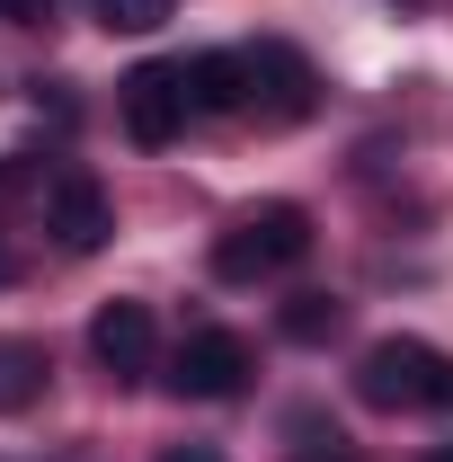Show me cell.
Instances as JSON below:
<instances>
[{
    "mask_svg": "<svg viewBox=\"0 0 453 462\" xmlns=\"http://www.w3.org/2000/svg\"><path fill=\"white\" fill-rule=\"evenodd\" d=\"M436 409H453V365H445V383H436Z\"/></svg>",
    "mask_w": 453,
    "mask_h": 462,
    "instance_id": "cell-15",
    "label": "cell"
},
{
    "mask_svg": "<svg viewBox=\"0 0 453 462\" xmlns=\"http://www.w3.org/2000/svg\"><path fill=\"white\" fill-rule=\"evenodd\" d=\"M249 107H267L276 125L311 116V62L293 45H249Z\"/></svg>",
    "mask_w": 453,
    "mask_h": 462,
    "instance_id": "cell-7",
    "label": "cell"
},
{
    "mask_svg": "<svg viewBox=\"0 0 453 462\" xmlns=\"http://www.w3.org/2000/svg\"><path fill=\"white\" fill-rule=\"evenodd\" d=\"M427 462H453V445H436V454H427Z\"/></svg>",
    "mask_w": 453,
    "mask_h": 462,
    "instance_id": "cell-16",
    "label": "cell"
},
{
    "mask_svg": "<svg viewBox=\"0 0 453 462\" xmlns=\"http://www.w3.org/2000/svg\"><path fill=\"white\" fill-rule=\"evenodd\" d=\"M45 223H54V240L71 249V258L107 249V231H116V214H107V187H98L89 170H62V178H54V214H45Z\"/></svg>",
    "mask_w": 453,
    "mask_h": 462,
    "instance_id": "cell-6",
    "label": "cell"
},
{
    "mask_svg": "<svg viewBox=\"0 0 453 462\" xmlns=\"http://www.w3.org/2000/svg\"><path fill=\"white\" fill-rule=\"evenodd\" d=\"M329 329H338V302H329V293H293V302H284V338H329Z\"/></svg>",
    "mask_w": 453,
    "mask_h": 462,
    "instance_id": "cell-11",
    "label": "cell"
},
{
    "mask_svg": "<svg viewBox=\"0 0 453 462\" xmlns=\"http://www.w3.org/2000/svg\"><path fill=\"white\" fill-rule=\"evenodd\" d=\"M89 9H98V27H116V36H152L178 0H89Z\"/></svg>",
    "mask_w": 453,
    "mask_h": 462,
    "instance_id": "cell-10",
    "label": "cell"
},
{
    "mask_svg": "<svg viewBox=\"0 0 453 462\" xmlns=\"http://www.w3.org/2000/svg\"><path fill=\"white\" fill-rule=\"evenodd\" d=\"M187 107L196 116H240L249 107V54H196L187 62Z\"/></svg>",
    "mask_w": 453,
    "mask_h": 462,
    "instance_id": "cell-8",
    "label": "cell"
},
{
    "mask_svg": "<svg viewBox=\"0 0 453 462\" xmlns=\"http://www.w3.org/2000/svg\"><path fill=\"white\" fill-rule=\"evenodd\" d=\"M445 365L453 356H436V346H418V338H374L356 356V401L365 409H436Z\"/></svg>",
    "mask_w": 453,
    "mask_h": 462,
    "instance_id": "cell-2",
    "label": "cell"
},
{
    "mask_svg": "<svg viewBox=\"0 0 453 462\" xmlns=\"http://www.w3.org/2000/svg\"><path fill=\"white\" fill-rule=\"evenodd\" d=\"M311 258V214L302 205H258L214 240V276L223 285H258V276H284Z\"/></svg>",
    "mask_w": 453,
    "mask_h": 462,
    "instance_id": "cell-1",
    "label": "cell"
},
{
    "mask_svg": "<svg viewBox=\"0 0 453 462\" xmlns=\"http://www.w3.org/2000/svg\"><path fill=\"white\" fill-rule=\"evenodd\" d=\"M45 383H54L45 346H36V338H0V418L36 409V401H45Z\"/></svg>",
    "mask_w": 453,
    "mask_h": 462,
    "instance_id": "cell-9",
    "label": "cell"
},
{
    "mask_svg": "<svg viewBox=\"0 0 453 462\" xmlns=\"http://www.w3.org/2000/svg\"><path fill=\"white\" fill-rule=\"evenodd\" d=\"M0 18H9V27H45V18H54V0H0Z\"/></svg>",
    "mask_w": 453,
    "mask_h": 462,
    "instance_id": "cell-13",
    "label": "cell"
},
{
    "mask_svg": "<svg viewBox=\"0 0 453 462\" xmlns=\"http://www.w3.org/2000/svg\"><path fill=\"white\" fill-rule=\"evenodd\" d=\"M293 436H302V445H293V462H356V445H347L338 427H311V418H302Z\"/></svg>",
    "mask_w": 453,
    "mask_h": 462,
    "instance_id": "cell-12",
    "label": "cell"
},
{
    "mask_svg": "<svg viewBox=\"0 0 453 462\" xmlns=\"http://www.w3.org/2000/svg\"><path fill=\"white\" fill-rule=\"evenodd\" d=\"M0 285H9V249H0Z\"/></svg>",
    "mask_w": 453,
    "mask_h": 462,
    "instance_id": "cell-17",
    "label": "cell"
},
{
    "mask_svg": "<svg viewBox=\"0 0 453 462\" xmlns=\"http://www.w3.org/2000/svg\"><path fill=\"white\" fill-rule=\"evenodd\" d=\"M116 116H125V134L143 143V152H161L187 134V62H143V71H125L116 80Z\"/></svg>",
    "mask_w": 453,
    "mask_h": 462,
    "instance_id": "cell-3",
    "label": "cell"
},
{
    "mask_svg": "<svg viewBox=\"0 0 453 462\" xmlns=\"http://www.w3.org/2000/svg\"><path fill=\"white\" fill-rule=\"evenodd\" d=\"M161 462H223V454H214V445H170Z\"/></svg>",
    "mask_w": 453,
    "mask_h": 462,
    "instance_id": "cell-14",
    "label": "cell"
},
{
    "mask_svg": "<svg viewBox=\"0 0 453 462\" xmlns=\"http://www.w3.org/2000/svg\"><path fill=\"white\" fill-rule=\"evenodd\" d=\"M89 356L107 365V383H143L152 356H161L152 302H98V320H89Z\"/></svg>",
    "mask_w": 453,
    "mask_h": 462,
    "instance_id": "cell-5",
    "label": "cell"
},
{
    "mask_svg": "<svg viewBox=\"0 0 453 462\" xmlns=\"http://www.w3.org/2000/svg\"><path fill=\"white\" fill-rule=\"evenodd\" d=\"M170 392L178 401H231V392H249V338L240 329H196L170 356Z\"/></svg>",
    "mask_w": 453,
    "mask_h": 462,
    "instance_id": "cell-4",
    "label": "cell"
}]
</instances>
